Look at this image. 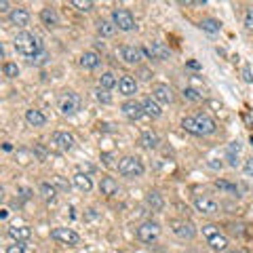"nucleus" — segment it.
Returning <instances> with one entry per match:
<instances>
[{
    "instance_id": "28",
    "label": "nucleus",
    "mask_w": 253,
    "mask_h": 253,
    "mask_svg": "<svg viewBox=\"0 0 253 253\" xmlns=\"http://www.w3.org/2000/svg\"><path fill=\"white\" fill-rule=\"evenodd\" d=\"M116 84H118V80H116V76L112 74V72H105V74L100 76V89L108 91V89H114Z\"/></svg>"
},
{
    "instance_id": "32",
    "label": "nucleus",
    "mask_w": 253,
    "mask_h": 253,
    "mask_svg": "<svg viewBox=\"0 0 253 253\" xmlns=\"http://www.w3.org/2000/svg\"><path fill=\"white\" fill-rule=\"evenodd\" d=\"M2 72L6 78H15V76L19 74V68H17V63H13V61H6L4 66H2Z\"/></svg>"
},
{
    "instance_id": "6",
    "label": "nucleus",
    "mask_w": 253,
    "mask_h": 253,
    "mask_svg": "<svg viewBox=\"0 0 253 253\" xmlns=\"http://www.w3.org/2000/svg\"><path fill=\"white\" fill-rule=\"evenodd\" d=\"M51 238L57 243H63V245H70V247H74V245H78L80 236L76 234L72 228H55L51 232Z\"/></svg>"
},
{
    "instance_id": "26",
    "label": "nucleus",
    "mask_w": 253,
    "mask_h": 253,
    "mask_svg": "<svg viewBox=\"0 0 253 253\" xmlns=\"http://www.w3.org/2000/svg\"><path fill=\"white\" fill-rule=\"evenodd\" d=\"M199 25H201V30L207 32V34H217V32L222 30V24H220V21H217V19H211V17H209V19H202Z\"/></svg>"
},
{
    "instance_id": "4",
    "label": "nucleus",
    "mask_w": 253,
    "mask_h": 253,
    "mask_svg": "<svg viewBox=\"0 0 253 253\" xmlns=\"http://www.w3.org/2000/svg\"><path fill=\"white\" fill-rule=\"evenodd\" d=\"M112 21H114V25L123 32L135 30V17H133V13L129 9H114V13H112Z\"/></svg>"
},
{
    "instance_id": "45",
    "label": "nucleus",
    "mask_w": 253,
    "mask_h": 253,
    "mask_svg": "<svg viewBox=\"0 0 253 253\" xmlns=\"http://www.w3.org/2000/svg\"><path fill=\"white\" fill-rule=\"evenodd\" d=\"M142 78H144V80L150 78V72H148V70H142Z\"/></svg>"
},
{
    "instance_id": "24",
    "label": "nucleus",
    "mask_w": 253,
    "mask_h": 253,
    "mask_svg": "<svg viewBox=\"0 0 253 253\" xmlns=\"http://www.w3.org/2000/svg\"><path fill=\"white\" fill-rule=\"evenodd\" d=\"M40 19H42V24L49 25V27H55L59 24V17H57V11L55 9H42Z\"/></svg>"
},
{
    "instance_id": "10",
    "label": "nucleus",
    "mask_w": 253,
    "mask_h": 253,
    "mask_svg": "<svg viewBox=\"0 0 253 253\" xmlns=\"http://www.w3.org/2000/svg\"><path fill=\"white\" fill-rule=\"evenodd\" d=\"M194 121L196 125H199V131H201V135H211V133H215V121L211 118L209 114H202V112H199V114L194 116Z\"/></svg>"
},
{
    "instance_id": "3",
    "label": "nucleus",
    "mask_w": 253,
    "mask_h": 253,
    "mask_svg": "<svg viewBox=\"0 0 253 253\" xmlns=\"http://www.w3.org/2000/svg\"><path fill=\"white\" fill-rule=\"evenodd\" d=\"M144 163L137 156H125L118 163V173L126 175V177H139V175H144Z\"/></svg>"
},
{
    "instance_id": "44",
    "label": "nucleus",
    "mask_w": 253,
    "mask_h": 253,
    "mask_svg": "<svg viewBox=\"0 0 253 253\" xmlns=\"http://www.w3.org/2000/svg\"><path fill=\"white\" fill-rule=\"evenodd\" d=\"M188 68H192V70H201V63H199V61H188Z\"/></svg>"
},
{
    "instance_id": "13",
    "label": "nucleus",
    "mask_w": 253,
    "mask_h": 253,
    "mask_svg": "<svg viewBox=\"0 0 253 253\" xmlns=\"http://www.w3.org/2000/svg\"><path fill=\"white\" fill-rule=\"evenodd\" d=\"M53 144L59 148V150H72L74 148V137L70 135L68 131H57L53 133Z\"/></svg>"
},
{
    "instance_id": "34",
    "label": "nucleus",
    "mask_w": 253,
    "mask_h": 253,
    "mask_svg": "<svg viewBox=\"0 0 253 253\" xmlns=\"http://www.w3.org/2000/svg\"><path fill=\"white\" fill-rule=\"evenodd\" d=\"M202 234H205L207 241H209V238L220 234V226H215V224H207V226H202Z\"/></svg>"
},
{
    "instance_id": "37",
    "label": "nucleus",
    "mask_w": 253,
    "mask_h": 253,
    "mask_svg": "<svg viewBox=\"0 0 253 253\" xmlns=\"http://www.w3.org/2000/svg\"><path fill=\"white\" fill-rule=\"evenodd\" d=\"M72 6H76L78 11H91L93 9V2L91 0H72Z\"/></svg>"
},
{
    "instance_id": "14",
    "label": "nucleus",
    "mask_w": 253,
    "mask_h": 253,
    "mask_svg": "<svg viewBox=\"0 0 253 253\" xmlns=\"http://www.w3.org/2000/svg\"><path fill=\"white\" fill-rule=\"evenodd\" d=\"M148 55H152L154 59L165 61V59L171 57V49H169L167 45H163V42H152V47H150V51H148Z\"/></svg>"
},
{
    "instance_id": "23",
    "label": "nucleus",
    "mask_w": 253,
    "mask_h": 253,
    "mask_svg": "<svg viewBox=\"0 0 253 253\" xmlns=\"http://www.w3.org/2000/svg\"><path fill=\"white\" fill-rule=\"evenodd\" d=\"M146 202L152 207V211H163V207H165L163 196H160V192H156V190H150V192H148Z\"/></svg>"
},
{
    "instance_id": "27",
    "label": "nucleus",
    "mask_w": 253,
    "mask_h": 253,
    "mask_svg": "<svg viewBox=\"0 0 253 253\" xmlns=\"http://www.w3.org/2000/svg\"><path fill=\"white\" fill-rule=\"evenodd\" d=\"M97 32H100V36H112V34L116 32V25H114V21H105V19H101L100 24H97Z\"/></svg>"
},
{
    "instance_id": "36",
    "label": "nucleus",
    "mask_w": 253,
    "mask_h": 253,
    "mask_svg": "<svg viewBox=\"0 0 253 253\" xmlns=\"http://www.w3.org/2000/svg\"><path fill=\"white\" fill-rule=\"evenodd\" d=\"M40 192H42V196H45L47 201H53L55 199V188L51 184H42L40 186Z\"/></svg>"
},
{
    "instance_id": "9",
    "label": "nucleus",
    "mask_w": 253,
    "mask_h": 253,
    "mask_svg": "<svg viewBox=\"0 0 253 253\" xmlns=\"http://www.w3.org/2000/svg\"><path fill=\"white\" fill-rule=\"evenodd\" d=\"M152 97L156 100L158 103H171L173 101V91L169 84H154L152 87Z\"/></svg>"
},
{
    "instance_id": "29",
    "label": "nucleus",
    "mask_w": 253,
    "mask_h": 253,
    "mask_svg": "<svg viewBox=\"0 0 253 253\" xmlns=\"http://www.w3.org/2000/svg\"><path fill=\"white\" fill-rule=\"evenodd\" d=\"M209 245H211V249H213V251H224L228 247V238L224 234H217L213 238H209Z\"/></svg>"
},
{
    "instance_id": "18",
    "label": "nucleus",
    "mask_w": 253,
    "mask_h": 253,
    "mask_svg": "<svg viewBox=\"0 0 253 253\" xmlns=\"http://www.w3.org/2000/svg\"><path fill=\"white\" fill-rule=\"evenodd\" d=\"M9 19H11L13 25L24 27V25H27V21H30V13H27L25 9H13L11 15H9Z\"/></svg>"
},
{
    "instance_id": "12",
    "label": "nucleus",
    "mask_w": 253,
    "mask_h": 253,
    "mask_svg": "<svg viewBox=\"0 0 253 253\" xmlns=\"http://www.w3.org/2000/svg\"><path fill=\"white\" fill-rule=\"evenodd\" d=\"M123 114L126 118H131V121H139L146 112H144V105L137 103V101H125L123 103Z\"/></svg>"
},
{
    "instance_id": "1",
    "label": "nucleus",
    "mask_w": 253,
    "mask_h": 253,
    "mask_svg": "<svg viewBox=\"0 0 253 253\" xmlns=\"http://www.w3.org/2000/svg\"><path fill=\"white\" fill-rule=\"evenodd\" d=\"M13 45H15L17 53H21L30 61H34V57L42 51V45H40L38 36H34V34H30V32H19L15 36V40H13Z\"/></svg>"
},
{
    "instance_id": "20",
    "label": "nucleus",
    "mask_w": 253,
    "mask_h": 253,
    "mask_svg": "<svg viewBox=\"0 0 253 253\" xmlns=\"http://www.w3.org/2000/svg\"><path fill=\"white\" fill-rule=\"evenodd\" d=\"M100 190H101V194H105V196H114V194H118V181L114 177H101Z\"/></svg>"
},
{
    "instance_id": "40",
    "label": "nucleus",
    "mask_w": 253,
    "mask_h": 253,
    "mask_svg": "<svg viewBox=\"0 0 253 253\" xmlns=\"http://www.w3.org/2000/svg\"><path fill=\"white\" fill-rule=\"evenodd\" d=\"M245 25H247L249 30H253V6H249L247 13H245Z\"/></svg>"
},
{
    "instance_id": "7",
    "label": "nucleus",
    "mask_w": 253,
    "mask_h": 253,
    "mask_svg": "<svg viewBox=\"0 0 253 253\" xmlns=\"http://www.w3.org/2000/svg\"><path fill=\"white\" fill-rule=\"evenodd\" d=\"M118 55H121V59L123 61H126V63H139L144 59V51L139 47H129V45H125V47H121L116 51Z\"/></svg>"
},
{
    "instance_id": "25",
    "label": "nucleus",
    "mask_w": 253,
    "mask_h": 253,
    "mask_svg": "<svg viewBox=\"0 0 253 253\" xmlns=\"http://www.w3.org/2000/svg\"><path fill=\"white\" fill-rule=\"evenodd\" d=\"M74 184L78 190H82V192H91V188H93V181H91L89 175H84V173H76L74 175Z\"/></svg>"
},
{
    "instance_id": "43",
    "label": "nucleus",
    "mask_w": 253,
    "mask_h": 253,
    "mask_svg": "<svg viewBox=\"0 0 253 253\" xmlns=\"http://www.w3.org/2000/svg\"><path fill=\"white\" fill-rule=\"evenodd\" d=\"M0 11H2V13L9 11V2H6V0H0Z\"/></svg>"
},
{
    "instance_id": "16",
    "label": "nucleus",
    "mask_w": 253,
    "mask_h": 253,
    "mask_svg": "<svg viewBox=\"0 0 253 253\" xmlns=\"http://www.w3.org/2000/svg\"><path fill=\"white\" fill-rule=\"evenodd\" d=\"M142 105H144L146 116H150V118H158L160 114H163V110H160V103L154 100V97H146V100L142 101Z\"/></svg>"
},
{
    "instance_id": "21",
    "label": "nucleus",
    "mask_w": 253,
    "mask_h": 253,
    "mask_svg": "<svg viewBox=\"0 0 253 253\" xmlns=\"http://www.w3.org/2000/svg\"><path fill=\"white\" fill-rule=\"evenodd\" d=\"M9 236L11 238H15L17 243H24V241H27V238L32 236V228H27V226H13V228H9Z\"/></svg>"
},
{
    "instance_id": "22",
    "label": "nucleus",
    "mask_w": 253,
    "mask_h": 253,
    "mask_svg": "<svg viewBox=\"0 0 253 253\" xmlns=\"http://www.w3.org/2000/svg\"><path fill=\"white\" fill-rule=\"evenodd\" d=\"M139 144H142L144 148H148V150H154V148L160 144V139H158V135L154 131H144L142 137H139Z\"/></svg>"
},
{
    "instance_id": "31",
    "label": "nucleus",
    "mask_w": 253,
    "mask_h": 253,
    "mask_svg": "<svg viewBox=\"0 0 253 253\" xmlns=\"http://www.w3.org/2000/svg\"><path fill=\"white\" fill-rule=\"evenodd\" d=\"M181 126L188 131V133H192V135H201V131H199V125H196L194 121V116H186L184 121H181Z\"/></svg>"
},
{
    "instance_id": "38",
    "label": "nucleus",
    "mask_w": 253,
    "mask_h": 253,
    "mask_svg": "<svg viewBox=\"0 0 253 253\" xmlns=\"http://www.w3.org/2000/svg\"><path fill=\"white\" fill-rule=\"evenodd\" d=\"M6 253H25V245L24 243H15L6 247Z\"/></svg>"
},
{
    "instance_id": "11",
    "label": "nucleus",
    "mask_w": 253,
    "mask_h": 253,
    "mask_svg": "<svg viewBox=\"0 0 253 253\" xmlns=\"http://www.w3.org/2000/svg\"><path fill=\"white\" fill-rule=\"evenodd\" d=\"M194 207L201 213H217V202L211 199V196H196L194 199Z\"/></svg>"
},
{
    "instance_id": "19",
    "label": "nucleus",
    "mask_w": 253,
    "mask_h": 253,
    "mask_svg": "<svg viewBox=\"0 0 253 253\" xmlns=\"http://www.w3.org/2000/svg\"><path fill=\"white\" fill-rule=\"evenodd\" d=\"M25 121L30 126H45L47 125V116L40 110H27L25 112Z\"/></svg>"
},
{
    "instance_id": "46",
    "label": "nucleus",
    "mask_w": 253,
    "mask_h": 253,
    "mask_svg": "<svg viewBox=\"0 0 253 253\" xmlns=\"http://www.w3.org/2000/svg\"><path fill=\"white\" fill-rule=\"evenodd\" d=\"M230 253H247V251H243V249H236V251H230Z\"/></svg>"
},
{
    "instance_id": "42",
    "label": "nucleus",
    "mask_w": 253,
    "mask_h": 253,
    "mask_svg": "<svg viewBox=\"0 0 253 253\" xmlns=\"http://www.w3.org/2000/svg\"><path fill=\"white\" fill-rule=\"evenodd\" d=\"M245 173H247V175H253V158H247V160H245Z\"/></svg>"
},
{
    "instance_id": "8",
    "label": "nucleus",
    "mask_w": 253,
    "mask_h": 253,
    "mask_svg": "<svg viewBox=\"0 0 253 253\" xmlns=\"http://www.w3.org/2000/svg\"><path fill=\"white\" fill-rule=\"evenodd\" d=\"M171 226H173L175 236H179V238H188L190 241V238H194V234H196L194 226L190 222H186V220H173Z\"/></svg>"
},
{
    "instance_id": "30",
    "label": "nucleus",
    "mask_w": 253,
    "mask_h": 253,
    "mask_svg": "<svg viewBox=\"0 0 253 253\" xmlns=\"http://www.w3.org/2000/svg\"><path fill=\"white\" fill-rule=\"evenodd\" d=\"M238 152H241V144H238V142H232V144L228 146V160H230V167H236V165H238V160H236Z\"/></svg>"
},
{
    "instance_id": "5",
    "label": "nucleus",
    "mask_w": 253,
    "mask_h": 253,
    "mask_svg": "<svg viewBox=\"0 0 253 253\" xmlns=\"http://www.w3.org/2000/svg\"><path fill=\"white\" fill-rule=\"evenodd\" d=\"M160 234V226L156 222H144L142 226L137 228V238L142 243H152V241H156Z\"/></svg>"
},
{
    "instance_id": "33",
    "label": "nucleus",
    "mask_w": 253,
    "mask_h": 253,
    "mask_svg": "<svg viewBox=\"0 0 253 253\" xmlns=\"http://www.w3.org/2000/svg\"><path fill=\"white\" fill-rule=\"evenodd\" d=\"M184 97H186V100H190V101H202V93H199V91L192 89V87L184 89Z\"/></svg>"
},
{
    "instance_id": "2",
    "label": "nucleus",
    "mask_w": 253,
    "mask_h": 253,
    "mask_svg": "<svg viewBox=\"0 0 253 253\" xmlns=\"http://www.w3.org/2000/svg\"><path fill=\"white\" fill-rule=\"evenodd\" d=\"M80 108H82V100H80L78 93H74V91H66V93H61V97H59V110H61V114L72 116Z\"/></svg>"
},
{
    "instance_id": "41",
    "label": "nucleus",
    "mask_w": 253,
    "mask_h": 253,
    "mask_svg": "<svg viewBox=\"0 0 253 253\" xmlns=\"http://www.w3.org/2000/svg\"><path fill=\"white\" fill-rule=\"evenodd\" d=\"M243 80L247 82V84L253 82V72H251V68H249V66H245V68H243Z\"/></svg>"
},
{
    "instance_id": "35",
    "label": "nucleus",
    "mask_w": 253,
    "mask_h": 253,
    "mask_svg": "<svg viewBox=\"0 0 253 253\" xmlns=\"http://www.w3.org/2000/svg\"><path fill=\"white\" fill-rule=\"evenodd\" d=\"M215 186L220 188V190H226V192H232V194H236V192H238L234 184H230V181H224V179H217V181H215Z\"/></svg>"
},
{
    "instance_id": "17",
    "label": "nucleus",
    "mask_w": 253,
    "mask_h": 253,
    "mask_svg": "<svg viewBox=\"0 0 253 253\" xmlns=\"http://www.w3.org/2000/svg\"><path fill=\"white\" fill-rule=\"evenodd\" d=\"M101 63V57L97 55L95 51H87V53H82V57H80V66L84 70H95L97 66Z\"/></svg>"
},
{
    "instance_id": "15",
    "label": "nucleus",
    "mask_w": 253,
    "mask_h": 253,
    "mask_svg": "<svg viewBox=\"0 0 253 253\" xmlns=\"http://www.w3.org/2000/svg\"><path fill=\"white\" fill-rule=\"evenodd\" d=\"M118 89H121L123 95L131 97V95L137 93V82H135V78H133V76H123V78L118 80Z\"/></svg>"
},
{
    "instance_id": "39",
    "label": "nucleus",
    "mask_w": 253,
    "mask_h": 253,
    "mask_svg": "<svg viewBox=\"0 0 253 253\" xmlns=\"http://www.w3.org/2000/svg\"><path fill=\"white\" fill-rule=\"evenodd\" d=\"M95 97H97L100 101H103V103H110V101H112V97L105 93V89H103V91H101V89H97V91H95Z\"/></svg>"
}]
</instances>
